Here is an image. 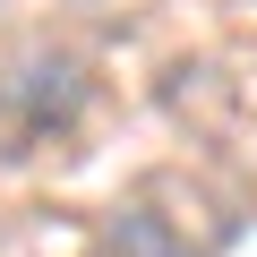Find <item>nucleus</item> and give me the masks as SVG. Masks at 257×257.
Masks as SVG:
<instances>
[{
	"label": "nucleus",
	"instance_id": "f257e3e1",
	"mask_svg": "<svg viewBox=\"0 0 257 257\" xmlns=\"http://www.w3.org/2000/svg\"><path fill=\"white\" fill-rule=\"evenodd\" d=\"M86 94H94L86 60L60 52V43H26V52L0 60V128L18 138V155L43 146V138H69L86 120Z\"/></svg>",
	"mask_w": 257,
	"mask_h": 257
},
{
	"label": "nucleus",
	"instance_id": "f03ea898",
	"mask_svg": "<svg viewBox=\"0 0 257 257\" xmlns=\"http://www.w3.org/2000/svg\"><path fill=\"white\" fill-rule=\"evenodd\" d=\"M103 257H214V248H197L172 214H155V206H111L103 214Z\"/></svg>",
	"mask_w": 257,
	"mask_h": 257
}]
</instances>
